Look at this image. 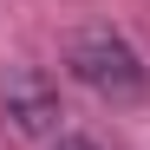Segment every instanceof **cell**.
Returning <instances> with one entry per match:
<instances>
[{
	"instance_id": "6da1fadb",
	"label": "cell",
	"mask_w": 150,
	"mask_h": 150,
	"mask_svg": "<svg viewBox=\"0 0 150 150\" xmlns=\"http://www.w3.org/2000/svg\"><path fill=\"white\" fill-rule=\"evenodd\" d=\"M72 72L105 98H137L144 91V59L117 33H79L72 39Z\"/></svg>"
},
{
	"instance_id": "7a4b0ae2",
	"label": "cell",
	"mask_w": 150,
	"mask_h": 150,
	"mask_svg": "<svg viewBox=\"0 0 150 150\" xmlns=\"http://www.w3.org/2000/svg\"><path fill=\"white\" fill-rule=\"evenodd\" d=\"M0 105H7V117L20 124V131H59V91L39 79V72H7V85H0Z\"/></svg>"
},
{
	"instance_id": "3957f363",
	"label": "cell",
	"mask_w": 150,
	"mask_h": 150,
	"mask_svg": "<svg viewBox=\"0 0 150 150\" xmlns=\"http://www.w3.org/2000/svg\"><path fill=\"white\" fill-rule=\"evenodd\" d=\"M59 150H91V144L85 137H59Z\"/></svg>"
}]
</instances>
